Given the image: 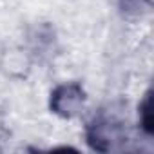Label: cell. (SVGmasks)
Wrapping results in <instances>:
<instances>
[{
	"instance_id": "cell-1",
	"label": "cell",
	"mask_w": 154,
	"mask_h": 154,
	"mask_svg": "<svg viewBox=\"0 0 154 154\" xmlns=\"http://www.w3.org/2000/svg\"><path fill=\"white\" fill-rule=\"evenodd\" d=\"M127 138L129 134L125 123L107 112L94 114L93 120L85 125V141L93 150L98 152L116 150Z\"/></svg>"
},
{
	"instance_id": "cell-2",
	"label": "cell",
	"mask_w": 154,
	"mask_h": 154,
	"mask_svg": "<svg viewBox=\"0 0 154 154\" xmlns=\"http://www.w3.org/2000/svg\"><path fill=\"white\" fill-rule=\"evenodd\" d=\"M49 111L62 118V120H74L78 118L87 103V91L85 87L76 82H60L49 93Z\"/></svg>"
},
{
	"instance_id": "cell-3",
	"label": "cell",
	"mask_w": 154,
	"mask_h": 154,
	"mask_svg": "<svg viewBox=\"0 0 154 154\" xmlns=\"http://www.w3.org/2000/svg\"><path fill=\"white\" fill-rule=\"evenodd\" d=\"M35 62L36 58L26 45H8L0 51V72L15 82L29 78Z\"/></svg>"
},
{
	"instance_id": "cell-4",
	"label": "cell",
	"mask_w": 154,
	"mask_h": 154,
	"mask_svg": "<svg viewBox=\"0 0 154 154\" xmlns=\"http://www.w3.org/2000/svg\"><path fill=\"white\" fill-rule=\"evenodd\" d=\"M150 9V0H118V13L125 20H140Z\"/></svg>"
},
{
	"instance_id": "cell-5",
	"label": "cell",
	"mask_w": 154,
	"mask_h": 154,
	"mask_svg": "<svg viewBox=\"0 0 154 154\" xmlns=\"http://www.w3.org/2000/svg\"><path fill=\"white\" fill-rule=\"evenodd\" d=\"M150 93H147L138 105V120L145 134H152V111H150Z\"/></svg>"
}]
</instances>
